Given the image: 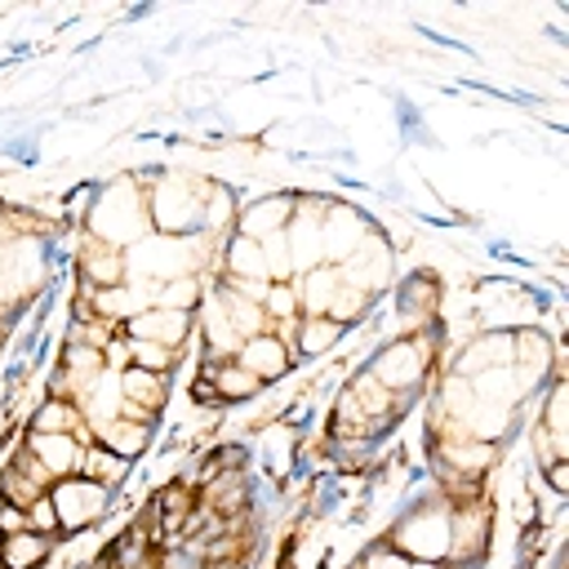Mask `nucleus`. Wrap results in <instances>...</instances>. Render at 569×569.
Returning a JSON list of instances; mask_svg holds the SVG:
<instances>
[{
  "instance_id": "nucleus-3",
  "label": "nucleus",
  "mask_w": 569,
  "mask_h": 569,
  "mask_svg": "<svg viewBox=\"0 0 569 569\" xmlns=\"http://www.w3.org/2000/svg\"><path fill=\"white\" fill-rule=\"evenodd\" d=\"M191 329H196V320H191L187 311H169V307L138 311L133 320L120 325L124 338H147V342H160V347H169V351H178V347L191 338Z\"/></svg>"
},
{
  "instance_id": "nucleus-13",
  "label": "nucleus",
  "mask_w": 569,
  "mask_h": 569,
  "mask_svg": "<svg viewBox=\"0 0 569 569\" xmlns=\"http://www.w3.org/2000/svg\"><path fill=\"white\" fill-rule=\"evenodd\" d=\"M538 471H542L551 498H565V493H569V462H565V458H551V462H542Z\"/></svg>"
},
{
  "instance_id": "nucleus-4",
  "label": "nucleus",
  "mask_w": 569,
  "mask_h": 569,
  "mask_svg": "<svg viewBox=\"0 0 569 569\" xmlns=\"http://www.w3.org/2000/svg\"><path fill=\"white\" fill-rule=\"evenodd\" d=\"M84 445H89V440H80V436H44V431H31V436H27V449H31V458L49 471V480L80 476Z\"/></svg>"
},
{
  "instance_id": "nucleus-7",
  "label": "nucleus",
  "mask_w": 569,
  "mask_h": 569,
  "mask_svg": "<svg viewBox=\"0 0 569 569\" xmlns=\"http://www.w3.org/2000/svg\"><path fill=\"white\" fill-rule=\"evenodd\" d=\"M342 338H347L342 320H333V316H298L284 342L293 347V356H329Z\"/></svg>"
},
{
  "instance_id": "nucleus-1",
  "label": "nucleus",
  "mask_w": 569,
  "mask_h": 569,
  "mask_svg": "<svg viewBox=\"0 0 569 569\" xmlns=\"http://www.w3.org/2000/svg\"><path fill=\"white\" fill-rule=\"evenodd\" d=\"M49 498L58 507V525L62 533H80V529H93L107 511H111V489L84 480V476H67V480H53L49 485Z\"/></svg>"
},
{
  "instance_id": "nucleus-9",
  "label": "nucleus",
  "mask_w": 569,
  "mask_h": 569,
  "mask_svg": "<svg viewBox=\"0 0 569 569\" xmlns=\"http://www.w3.org/2000/svg\"><path fill=\"white\" fill-rule=\"evenodd\" d=\"M129 471H133V462H124V458L111 453L107 445H98V440L84 445V458H80V476H84V480H93V485L120 493V485L129 480Z\"/></svg>"
},
{
  "instance_id": "nucleus-5",
  "label": "nucleus",
  "mask_w": 569,
  "mask_h": 569,
  "mask_svg": "<svg viewBox=\"0 0 569 569\" xmlns=\"http://www.w3.org/2000/svg\"><path fill=\"white\" fill-rule=\"evenodd\" d=\"M293 209H298L293 196H262V200H253L249 209L236 213V231L249 236V240H267V236H276L293 222Z\"/></svg>"
},
{
  "instance_id": "nucleus-10",
  "label": "nucleus",
  "mask_w": 569,
  "mask_h": 569,
  "mask_svg": "<svg viewBox=\"0 0 569 569\" xmlns=\"http://www.w3.org/2000/svg\"><path fill=\"white\" fill-rule=\"evenodd\" d=\"M53 542H58V538H49V533H31V529L9 533V538L0 542V569H40V565L49 560Z\"/></svg>"
},
{
  "instance_id": "nucleus-2",
  "label": "nucleus",
  "mask_w": 569,
  "mask_h": 569,
  "mask_svg": "<svg viewBox=\"0 0 569 569\" xmlns=\"http://www.w3.org/2000/svg\"><path fill=\"white\" fill-rule=\"evenodd\" d=\"M236 360H240L258 382H276V378L289 373L293 347H289L276 329H262V333H253V338H244V342L236 347Z\"/></svg>"
},
{
  "instance_id": "nucleus-8",
  "label": "nucleus",
  "mask_w": 569,
  "mask_h": 569,
  "mask_svg": "<svg viewBox=\"0 0 569 569\" xmlns=\"http://www.w3.org/2000/svg\"><path fill=\"white\" fill-rule=\"evenodd\" d=\"M93 440L107 445L111 453H120L124 462L142 458V449L151 445V422H133V418H111L102 427H93Z\"/></svg>"
},
{
  "instance_id": "nucleus-6",
  "label": "nucleus",
  "mask_w": 569,
  "mask_h": 569,
  "mask_svg": "<svg viewBox=\"0 0 569 569\" xmlns=\"http://www.w3.org/2000/svg\"><path fill=\"white\" fill-rule=\"evenodd\" d=\"M169 373H151V369H138V365H124L116 373V387H120V400L124 405H138L147 418H156L169 400Z\"/></svg>"
},
{
  "instance_id": "nucleus-11",
  "label": "nucleus",
  "mask_w": 569,
  "mask_h": 569,
  "mask_svg": "<svg viewBox=\"0 0 569 569\" xmlns=\"http://www.w3.org/2000/svg\"><path fill=\"white\" fill-rule=\"evenodd\" d=\"M124 356H129V365L151 369V373H169L178 365V351H169L160 342H147V338H124Z\"/></svg>"
},
{
  "instance_id": "nucleus-12",
  "label": "nucleus",
  "mask_w": 569,
  "mask_h": 569,
  "mask_svg": "<svg viewBox=\"0 0 569 569\" xmlns=\"http://www.w3.org/2000/svg\"><path fill=\"white\" fill-rule=\"evenodd\" d=\"M27 529L31 533H49V538H62V525H58V507H53V498L44 493V498H36L31 507H27Z\"/></svg>"
}]
</instances>
